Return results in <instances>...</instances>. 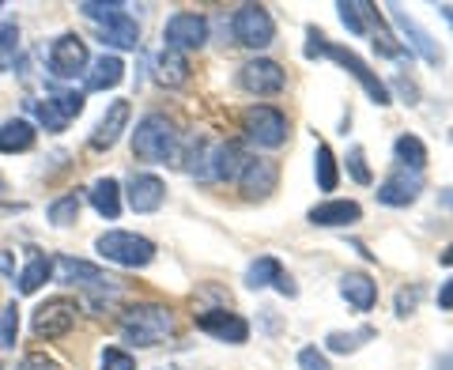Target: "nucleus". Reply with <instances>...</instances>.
<instances>
[{
	"label": "nucleus",
	"mask_w": 453,
	"mask_h": 370,
	"mask_svg": "<svg viewBox=\"0 0 453 370\" xmlns=\"http://www.w3.org/2000/svg\"><path fill=\"white\" fill-rule=\"evenodd\" d=\"M306 57H329V61H336L340 68H348V73L356 76V83L366 91V98H371V103H378V106H389V103H393L389 83L378 80V73L363 61L359 53H351L348 46H336V42H329V38L318 31V27H306Z\"/></svg>",
	"instance_id": "obj_1"
},
{
	"label": "nucleus",
	"mask_w": 453,
	"mask_h": 370,
	"mask_svg": "<svg viewBox=\"0 0 453 370\" xmlns=\"http://www.w3.org/2000/svg\"><path fill=\"white\" fill-rule=\"evenodd\" d=\"M159 83H163V88H186V83H189L186 53H174V50L159 53Z\"/></svg>",
	"instance_id": "obj_27"
},
{
	"label": "nucleus",
	"mask_w": 453,
	"mask_h": 370,
	"mask_svg": "<svg viewBox=\"0 0 453 370\" xmlns=\"http://www.w3.org/2000/svg\"><path fill=\"white\" fill-rule=\"evenodd\" d=\"M35 140H38L35 125L23 121V118H12V121L0 125V151H4V155H23V151H31Z\"/></svg>",
	"instance_id": "obj_24"
},
{
	"label": "nucleus",
	"mask_w": 453,
	"mask_h": 370,
	"mask_svg": "<svg viewBox=\"0 0 453 370\" xmlns=\"http://www.w3.org/2000/svg\"><path fill=\"white\" fill-rule=\"evenodd\" d=\"M103 370H136V359L121 348H106L103 351Z\"/></svg>",
	"instance_id": "obj_38"
},
{
	"label": "nucleus",
	"mask_w": 453,
	"mask_h": 370,
	"mask_svg": "<svg viewBox=\"0 0 453 370\" xmlns=\"http://www.w3.org/2000/svg\"><path fill=\"white\" fill-rule=\"evenodd\" d=\"M242 133L257 148H283L288 144V113L280 106H250L242 113Z\"/></svg>",
	"instance_id": "obj_5"
},
{
	"label": "nucleus",
	"mask_w": 453,
	"mask_h": 370,
	"mask_svg": "<svg viewBox=\"0 0 453 370\" xmlns=\"http://www.w3.org/2000/svg\"><path fill=\"white\" fill-rule=\"evenodd\" d=\"M46 65L57 80H76V76H88V65H91V53H88V42L80 35H61L53 38V46L46 53Z\"/></svg>",
	"instance_id": "obj_8"
},
{
	"label": "nucleus",
	"mask_w": 453,
	"mask_h": 370,
	"mask_svg": "<svg viewBox=\"0 0 453 370\" xmlns=\"http://www.w3.org/2000/svg\"><path fill=\"white\" fill-rule=\"evenodd\" d=\"M283 276V265L276 258H257L246 268V288L261 291V288H276V280Z\"/></svg>",
	"instance_id": "obj_29"
},
{
	"label": "nucleus",
	"mask_w": 453,
	"mask_h": 370,
	"mask_svg": "<svg viewBox=\"0 0 453 370\" xmlns=\"http://www.w3.org/2000/svg\"><path fill=\"white\" fill-rule=\"evenodd\" d=\"M449 140H453V133H449Z\"/></svg>",
	"instance_id": "obj_48"
},
{
	"label": "nucleus",
	"mask_w": 453,
	"mask_h": 370,
	"mask_svg": "<svg viewBox=\"0 0 453 370\" xmlns=\"http://www.w3.org/2000/svg\"><path fill=\"white\" fill-rule=\"evenodd\" d=\"M348 174L356 178L359 185H371V181H374L371 166H366V151H363L359 144H351V148H348Z\"/></svg>",
	"instance_id": "obj_36"
},
{
	"label": "nucleus",
	"mask_w": 453,
	"mask_h": 370,
	"mask_svg": "<svg viewBox=\"0 0 453 370\" xmlns=\"http://www.w3.org/2000/svg\"><path fill=\"white\" fill-rule=\"evenodd\" d=\"M280 185V166L273 159H253L242 166V174H238V189H242L246 201H265V197H273Z\"/></svg>",
	"instance_id": "obj_15"
},
{
	"label": "nucleus",
	"mask_w": 453,
	"mask_h": 370,
	"mask_svg": "<svg viewBox=\"0 0 453 370\" xmlns=\"http://www.w3.org/2000/svg\"><path fill=\"white\" fill-rule=\"evenodd\" d=\"M276 291H280V295H288V298H295V295H299V288H295V280H291L288 273H283V276L276 280Z\"/></svg>",
	"instance_id": "obj_43"
},
{
	"label": "nucleus",
	"mask_w": 453,
	"mask_h": 370,
	"mask_svg": "<svg viewBox=\"0 0 453 370\" xmlns=\"http://www.w3.org/2000/svg\"><path fill=\"white\" fill-rule=\"evenodd\" d=\"M125 201H129L136 216H151L166 201V185L159 174H133L129 185H125Z\"/></svg>",
	"instance_id": "obj_17"
},
{
	"label": "nucleus",
	"mask_w": 453,
	"mask_h": 370,
	"mask_svg": "<svg viewBox=\"0 0 453 370\" xmlns=\"http://www.w3.org/2000/svg\"><path fill=\"white\" fill-rule=\"evenodd\" d=\"M438 208L453 212V185H446V189H438Z\"/></svg>",
	"instance_id": "obj_45"
},
{
	"label": "nucleus",
	"mask_w": 453,
	"mask_h": 370,
	"mask_svg": "<svg viewBox=\"0 0 453 370\" xmlns=\"http://www.w3.org/2000/svg\"><path fill=\"white\" fill-rule=\"evenodd\" d=\"M246 163H250V155H246V148L238 144V140L216 144V151H211V181H238V174H242Z\"/></svg>",
	"instance_id": "obj_18"
},
{
	"label": "nucleus",
	"mask_w": 453,
	"mask_h": 370,
	"mask_svg": "<svg viewBox=\"0 0 453 370\" xmlns=\"http://www.w3.org/2000/svg\"><path fill=\"white\" fill-rule=\"evenodd\" d=\"M16 370H61V363L50 359V355H42V351H31V355H23Z\"/></svg>",
	"instance_id": "obj_39"
},
{
	"label": "nucleus",
	"mask_w": 453,
	"mask_h": 370,
	"mask_svg": "<svg viewBox=\"0 0 453 370\" xmlns=\"http://www.w3.org/2000/svg\"><path fill=\"white\" fill-rule=\"evenodd\" d=\"M393 159H396V166L423 174V166H427V144H423L419 136H412V133H401L393 140Z\"/></svg>",
	"instance_id": "obj_25"
},
{
	"label": "nucleus",
	"mask_w": 453,
	"mask_h": 370,
	"mask_svg": "<svg viewBox=\"0 0 453 370\" xmlns=\"http://www.w3.org/2000/svg\"><path fill=\"white\" fill-rule=\"evenodd\" d=\"M35 113L38 121L46 125V133H65L68 121H76L83 113V95L80 91H61V95H50L35 103Z\"/></svg>",
	"instance_id": "obj_12"
},
{
	"label": "nucleus",
	"mask_w": 453,
	"mask_h": 370,
	"mask_svg": "<svg viewBox=\"0 0 453 370\" xmlns=\"http://www.w3.org/2000/svg\"><path fill=\"white\" fill-rule=\"evenodd\" d=\"M163 42L166 50L174 53H193V50H204L208 42V19L201 12H174L163 27Z\"/></svg>",
	"instance_id": "obj_9"
},
{
	"label": "nucleus",
	"mask_w": 453,
	"mask_h": 370,
	"mask_svg": "<svg viewBox=\"0 0 453 370\" xmlns=\"http://www.w3.org/2000/svg\"><path fill=\"white\" fill-rule=\"evenodd\" d=\"M16 50H19V31L16 27H0V68L16 61Z\"/></svg>",
	"instance_id": "obj_37"
},
{
	"label": "nucleus",
	"mask_w": 453,
	"mask_h": 370,
	"mask_svg": "<svg viewBox=\"0 0 453 370\" xmlns=\"http://www.w3.org/2000/svg\"><path fill=\"white\" fill-rule=\"evenodd\" d=\"M366 0H340L336 12H340V23L348 27L351 35H366Z\"/></svg>",
	"instance_id": "obj_33"
},
{
	"label": "nucleus",
	"mask_w": 453,
	"mask_h": 370,
	"mask_svg": "<svg viewBox=\"0 0 453 370\" xmlns=\"http://www.w3.org/2000/svg\"><path fill=\"white\" fill-rule=\"evenodd\" d=\"M340 295H344L356 310H374V303H378V283L366 276V273H344V276H340Z\"/></svg>",
	"instance_id": "obj_22"
},
{
	"label": "nucleus",
	"mask_w": 453,
	"mask_h": 370,
	"mask_svg": "<svg viewBox=\"0 0 453 370\" xmlns=\"http://www.w3.org/2000/svg\"><path fill=\"white\" fill-rule=\"evenodd\" d=\"M438 306H442V310H453V276L442 283V288H438Z\"/></svg>",
	"instance_id": "obj_42"
},
{
	"label": "nucleus",
	"mask_w": 453,
	"mask_h": 370,
	"mask_svg": "<svg viewBox=\"0 0 453 370\" xmlns=\"http://www.w3.org/2000/svg\"><path fill=\"white\" fill-rule=\"evenodd\" d=\"M16 336H19V306L8 303L4 310H0V344L16 348Z\"/></svg>",
	"instance_id": "obj_35"
},
{
	"label": "nucleus",
	"mask_w": 453,
	"mask_h": 370,
	"mask_svg": "<svg viewBox=\"0 0 453 370\" xmlns=\"http://www.w3.org/2000/svg\"><path fill=\"white\" fill-rule=\"evenodd\" d=\"M125 4H118V0H110V4H103V0H80V16H88L95 23H106L113 16H121Z\"/></svg>",
	"instance_id": "obj_34"
},
{
	"label": "nucleus",
	"mask_w": 453,
	"mask_h": 370,
	"mask_svg": "<svg viewBox=\"0 0 453 370\" xmlns=\"http://www.w3.org/2000/svg\"><path fill=\"white\" fill-rule=\"evenodd\" d=\"M438 12H442V19L453 27V4H442V8H438Z\"/></svg>",
	"instance_id": "obj_47"
},
{
	"label": "nucleus",
	"mask_w": 453,
	"mask_h": 370,
	"mask_svg": "<svg viewBox=\"0 0 453 370\" xmlns=\"http://www.w3.org/2000/svg\"><path fill=\"white\" fill-rule=\"evenodd\" d=\"M50 276H53V261L46 253H38V258L23 265V273L16 276V288H19V295H35V291H42V283H50Z\"/></svg>",
	"instance_id": "obj_26"
},
{
	"label": "nucleus",
	"mask_w": 453,
	"mask_h": 370,
	"mask_svg": "<svg viewBox=\"0 0 453 370\" xmlns=\"http://www.w3.org/2000/svg\"><path fill=\"white\" fill-rule=\"evenodd\" d=\"M0 370H4V366H0Z\"/></svg>",
	"instance_id": "obj_49"
},
{
	"label": "nucleus",
	"mask_w": 453,
	"mask_h": 370,
	"mask_svg": "<svg viewBox=\"0 0 453 370\" xmlns=\"http://www.w3.org/2000/svg\"><path fill=\"white\" fill-rule=\"evenodd\" d=\"M98 38H103L106 46H113V50H136L140 46V27H136L133 16H125L121 12V16L98 23Z\"/></svg>",
	"instance_id": "obj_21"
},
{
	"label": "nucleus",
	"mask_w": 453,
	"mask_h": 370,
	"mask_svg": "<svg viewBox=\"0 0 453 370\" xmlns=\"http://www.w3.org/2000/svg\"><path fill=\"white\" fill-rule=\"evenodd\" d=\"M95 253L118 268H148L155 261V242L136 231H106L95 238Z\"/></svg>",
	"instance_id": "obj_4"
},
{
	"label": "nucleus",
	"mask_w": 453,
	"mask_h": 370,
	"mask_svg": "<svg viewBox=\"0 0 453 370\" xmlns=\"http://www.w3.org/2000/svg\"><path fill=\"white\" fill-rule=\"evenodd\" d=\"M238 83L250 95H280L288 88V73L276 61H268V57H253V61L238 68Z\"/></svg>",
	"instance_id": "obj_11"
},
{
	"label": "nucleus",
	"mask_w": 453,
	"mask_h": 370,
	"mask_svg": "<svg viewBox=\"0 0 453 370\" xmlns=\"http://www.w3.org/2000/svg\"><path fill=\"white\" fill-rule=\"evenodd\" d=\"M306 220L314 227H351L363 220V208L356 201H321L306 212Z\"/></svg>",
	"instance_id": "obj_19"
},
{
	"label": "nucleus",
	"mask_w": 453,
	"mask_h": 370,
	"mask_svg": "<svg viewBox=\"0 0 453 370\" xmlns=\"http://www.w3.org/2000/svg\"><path fill=\"white\" fill-rule=\"evenodd\" d=\"M419 193H423V174L396 166L393 174L378 185V204H386V208H408V204L419 201Z\"/></svg>",
	"instance_id": "obj_13"
},
{
	"label": "nucleus",
	"mask_w": 453,
	"mask_h": 370,
	"mask_svg": "<svg viewBox=\"0 0 453 370\" xmlns=\"http://www.w3.org/2000/svg\"><path fill=\"white\" fill-rule=\"evenodd\" d=\"M76 318H80L76 298L57 295V298H46V303L31 314V333L38 340H61V336H68L76 329Z\"/></svg>",
	"instance_id": "obj_6"
},
{
	"label": "nucleus",
	"mask_w": 453,
	"mask_h": 370,
	"mask_svg": "<svg viewBox=\"0 0 453 370\" xmlns=\"http://www.w3.org/2000/svg\"><path fill=\"white\" fill-rule=\"evenodd\" d=\"M389 19L396 23V31H401L408 57L416 53V57H423V61H427V65H442V50L434 46L431 31H423V27H419V19L408 16V12H404L401 4H389Z\"/></svg>",
	"instance_id": "obj_10"
},
{
	"label": "nucleus",
	"mask_w": 453,
	"mask_h": 370,
	"mask_svg": "<svg viewBox=\"0 0 453 370\" xmlns=\"http://www.w3.org/2000/svg\"><path fill=\"white\" fill-rule=\"evenodd\" d=\"M438 261H442V265H453V242H449V246H446L442 253H438Z\"/></svg>",
	"instance_id": "obj_46"
},
{
	"label": "nucleus",
	"mask_w": 453,
	"mask_h": 370,
	"mask_svg": "<svg viewBox=\"0 0 453 370\" xmlns=\"http://www.w3.org/2000/svg\"><path fill=\"white\" fill-rule=\"evenodd\" d=\"M231 31H234V42L246 50H268L276 38V19L273 12H268L265 4H242L234 12L231 19Z\"/></svg>",
	"instance_id": "obj_7"
},
{
	"label": "nucleus",
	"mask_w": 453,
	"mask_h": 370,
	"mask_svg": "<svg viewBox=\"0 0 453 370\" xmlns=\"http://www.w3.org/2000/svg\"><path fill=\"white\" fill-rule=\"evenodd\" d=\"M314 178L321 185V193H333L336 185H340V170H336V155L329 144H318L314 151Z\"/></svg>",
	"instance_id": "obj_30"
},
{
	"label": "nucleus",
	"mask_w": 453,
	"mask_h": 370,
	"mask_svg": "<svg viewBox=\"0 0 453 370\" xmlns=\"http://www.w3.org/2000/svg\"><path fill=\"white\" fill-rule=\"evenodd\" d=\"M80 208H83L80 193H65V197H57V201L46 208V216H50L53 227H68V223L80 220Z\"/></svg>",
	"instance_id": "obj_32"
},
{
	"label": "nucleus",
	"mask_w": 453,
	"mask_h": 370,
	"mask_svg": "<svg viewBox=\"0 0 453 370\" xmlns=\"http://www.w3.org/2000/svg\"><path fill=\"white\" fill-rule=\"evenodd\" d=\"M133 155L140 163H166L178 155V125L166 113H148L136 121L133 133Z\"/></svg>",
	"instance_id": "obj_3"
},
{
	"label": "nucleus",
	"mask_w": 453,
	"mask_h": 370,
	"mask_svg": "<svg viewBox=\"0 0 453 370\" xmlns=\"http://www.w3.org/2000/svg\"><path fill=\"white\" fill-rule=\"evenodd\" d=\"M416 303H419V288L401 291V295H396V318H408L416 310Z\"/></svg>",
	"instance_id": "obj_41"
},
{
	"label": "nucleus",
	"mask_w": 453,
	"mask_h": 370,
	"mask_svg": "<svg viewBox=\"0 0 453 370\" xmlns=\"http://www.w3.org/2000/svg\"><path fill=\"white\" fill-rule=\"evenodd\" d=\"M299 370H333V366L318 348H303L299 351Z\"/></svg>",
	"instance_id": "obj_40"
},
{
	"label": "nucleus",
	"mask_w": 453,
	"mask_h": 370,
	"mask_svg": "<svg viewBox=\"0 0 453 370\" xmlns=\"http://www.w3.org/2000/svg\"><path fill=\"white\" fill-rule=\"evenodd\" d=\"M88 68H91V73L83 76V88H88V91H113V88H118V83L125 80V61H121L118 53L95 57Z\"/></svg>",
	"instance_id": "obj_20"
},
{
	"label": "nucleus",
	"mask_w": 453,
	"mask_h": 370,
	"mask_svg": "<svg viewBox=\"0 0 453 370\" xmlns=\"http://www.w3.org/2000/svg\"><path fill=\"white\" fill-rule=\"evenodd\" d=\"M118 333L125 344H136V348H155L174 333V314L159 303H136L121 314L118 321Z\"/></svg>",
	"instance_id": "obj_2"
},
{
	"label": "nucleus",
	"mask_w": 453,
	"mask_h": 370,
	"mask_svg": "<svg viewBox=\"0 0 453 370\" xmlns=\"http://www.w3.org/2000/svg\"><path fill=\"white\" fill-rule=\"evenodd\" d=\"M88 201L103 220H118L121 216V185H118V178H98L88 189Z\"/></svg>",
	"instance_id": "obj_23"
},
{
	"label": "nucleus",
	"mask_w": 453,
	"mask_h": 370,
	"mask_svg": "<svg viewBox=\"0 0 453 370\" xmlns=\"http://www.w3.org/2000/svg\"><path fill=\"white\" fill-rule=\"evenodd\" d=\"M0 273H4V276H16V261H12L8 250H0Z\"/></svg>",
	"instance_id": "obj_44"
},
{
	"label": "nucleus",
	"mask_w": 453,
	"mask_h": 370,
	"mask_svg": "<svg viewBox=\"0 0 453 370\" xmlns=\"http://www.w3.org/2000/svg\"><path fill=\"white\" fill-rule=\"evenodd\" d=\"M129 121H133V103H125V98L110 103L106 113L98 118L95 133H91V151H110L121 140V133L129 129Z\"/></svg>",
	"instance_id": "obj_16"
},
{
	"label": "nucleus",
	"mask_w": 453,
	"mask_h": 370,
	"mask_svg": "<svg viewBox=\"0 0 453 370\" xmlns=\"http://www.w3.org/2000/svg\"><path fill=\"white\" fill-rule=\"evenodd\" d=\"M61 280L65 283H80V288H95V283H103L110 276H103V268H95L88 261H73V258H61Z\"/></svg>",
	"instance_id": "obj_28"
},
{
	"label": "nucleus",
	"mask_w": 453,
	"mask_h": 370,
	"mask_svg": "<svg viewBox=\"0 0 453 370\" xmlns=\"http://www.w3.org/2000/svg\"><path fill=\"white\" fill-rule=\"evenodd\" d=\"M378 333L371 329V325H363V329H356V333H340V329H333L329 336H325V344H329V351H336V355H348V351H359L366 340H374Z\"/></svg>",
	"instance_id": "obj_31"
},
{
	"label": "nucleus",
	"mask_w": 453,
	"mask_h": 370,
	"mask_svg": "<svg viewBox=\"0 0 453 370\" xmlns=\"http://www.w3.org/2000/svg\"><path fill=\"white\" fill-rule=\"evenodd\" d=\"M193 321L201 333L223 340V344H246L250 340V321L242 314H231V310H204Z\"/></svg>",
	"instance_id": "obj_14"
}]
</instances>
